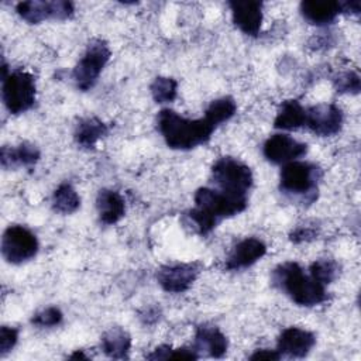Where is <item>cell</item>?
<instances>
[{
  "label": "cell",
  "mask_w": 361,
  "mask_h": 361,
  "mask_svg": "<svg viewBox=\"0 0 361 361\" xmlns=\"http://www.w3.org/2000/svg\"><path fill=\"white\" fill-rule=\"evenodd\" d=\"M306 124V109L298 100H285L274 120V126L281 130H298Z\"/></svg>",
  "instance_id": "obj_21"
},
{
  "label": "cell",
  "mask_w": 361,
  "mask_h": 361,
  "mask_svg": "<svg viewBox=\"0 0 361 361\" xmlns=\"http://www.w3.org/2000/svg\"><path fill=\"white\" fill-rule=\"evenodd\" d=\"M235 110H237V106H235L234 99L230 96H224V97L213 100L209 104V107L204 111V118L210 124L217 127L219 124L230 120L234 116Z\"/></svg>",
  "instance_id": "obj_24"
},
{
  "label": "cell",
  "mask_w": 361,
  "mask_h": 361,
  "mask_svg": "<svg viewBox=\"0 0 361 361\" xmlns=\"http://www.w3.org/2000/svg\"><path fill=\"white\" fill-rule=\"evenodd\" d=\"M18 340V331L14 327L3 326L0 329V354L6 355L16 345Z\"/></svg>",
  "instance_id": "obj_30"
},
{
  "label": "cell",
  "mask_w": 361,
  "mask_h": 361,
  "mask_svg": "<svg viewBox=\"0 0 361 361\" xmlns=\"http://www.w3.org/2000/svg\"><path fill=\"white\" fill-rule=\"evenodd\" d=\"M71 358H87V357H86L83 353H80V351H76L75 354H72V355H71Z\"/></svg>",
  "instance_id": "obj_35"
},
{
  "label": "cell",
  "mask_w": 361,
  "mask_h": 361,
  "mask_svg": "<svg viewBox=\"0 0 361 361\" xmlns=\"http://www.w3.org/2000/svg\"><path fill=\"white\" fill-rule=\"evenodd\" d=\"M233 21L247 35H257L262 24V3L259 1H230Z\"/></svg>",
  "instance_id": "obj_15"
},
{
  "label": "cell",
  "mask_w": 361,
  "mask_h": 361,
  "mask_svg": "<svg viewBox=\"0 0 361 361\" xmlns=\"http://www.w3.org/2000/svg\"><path fill=\"white\" fill-rule=\"evenodd\" d=\"M200 267L196 262L164 265L157 272L159 286L171 293H182L188 290L196 281Z\"/></svg>",
  "instance_id": "obj_11"
},
{
  "label": "cell",
  "mask_w": 361,
  "mask_h": 361,
  "mask_svg": "<svg viewBox=\"0 0 361 361\" xmlns=\"http://www.w3.org/2000/svg\"><path fill=\"white\" fill-rule=\"evenodd\" d=\"M307 151V145L295 140L288 134H274L271 135L262 147L264 157L272 164H288L296 161L298 158L303 157Z\"/></svg>",
  "instance_id": "obj_12"
},
{
  "label": "cell",
  "mask_w": 361,
  "mask_h": 361,
  "mask_svg": "<svg viewBox=\"0 0 361 361\" xmlns=\"http://www.w3.org/2000/svg\"><path fill=\"white\" fill-rule=\"evenodd\" d=\"M79 206H80V197L71 183L63 182L54 190L52 207L55 212L62 214H71L76 212Z\"/></svg>",
  "instance_id": "obj_23"
},
{
  "label": "cell",
  "mask_w": 361,
  "mask_h": 361,
  "mask_svg": "<svg viewBox=\"0 0 361 361\" xmlns=\"http://www.w3.org/2000/svg\"><path fill=\"white\" fill-rule=\"evenodd\" d=\"M158 131L168 147L173 149H190L206 142L214 126L203 118H186L171 109H162L157 117Z\"/></svg>",
  "instance_id": "obj_2"
},
{
  "label": "cell",
  "mask_w": 361,
  "mask_h": 361,
  "mask_svg": "<svg viewBox=\"0 0 361 361\" xmlns=\"http://www.w3.org/2000/svg\"><path fill=\"white\" fill-rule=\"evenodd\" d=\"M159 314H161V312L157 306H149V307L144 309V312L141 313L140 317L145 324H152L159 319Z\"/></svg>",
  "instance_id": "obj_33"
},
{
  "label": "cell",
  "mask_w": 361,
  "mask_h": 361,
  "mask_svg": "<svg viewBox=\"0 0 361 361\" xmlns=\"http://www.w3.org/2000/svg\"><path fill=\"white\" fill-rule=\"evenodd\" d=\"M320 176L322 171L314 164L292 161L282 166L279 175V188L289 196L305 197L307 202H313Z\"/></svg>",
  "instance_id": "obj_4"
},
{
  "label": "cell",
  "mask_w": 361,
  "mask_h": 361,
  "mask_svg": "<svg viewBox=\"0 0 361 361\" xmlns=\"http://www.w3.org/2000/svg\"><path fill=\"white\" fill-rule=\"evenodd\" d=\"M1 165L3 168H17V166H28L34 165L39 159V151L35 145L23 142L17 147L1 148Z\"/></svg>",
  "instance_id": "obj_20"
},
{
  "label": "cell",
  "mask_w": 361,
  "mask_h": 361,
  "mask_svg": "<svg viewBox=\"0 0 361 361\" xmlns=\"http://www.w3.org/2000/svg\"><path fill=\"white\" fill-rule=\"evenodd\" d=\"M18 16L30 24H39L47 18L65 20L69 18L75 8L71 1H21L16 6Z\"/></svg>",
  "instance_id": "obj_9"
},
{
  "label": "cell",
  "mask_w": 361,
  "mask_h": 361,
  "mask_svg": "<svg viewBox=\"0 0 361 361\" xmlns=\"http://www.w3.org/2000/svg\"><path fill=\"white\" fill-rule=\"evenodd\" d=\"M267 252V245L264 241L255 237H248L241 240L231 250L226 268L227 269H241L252 265L258 259H261Z\"/></svg>",
  "instance_id": "obj_16"
},
{
  "label": "cell",
  "mask_w": 361,
  "mask_h": 361,
  "mask_svg": "<svg viewBox=\"0 0 361 361\" xmlns=\"http://www.w3.org/2000/svg\"><path fill=\"white\" fill-rule=\"evenodd\" d=\"M281 355L276 350H268V348H261L257 350L254 354L250 355V360H267V361H274V360H279Z\"/></svg>",
  "instance_id": "obj_32"
},
{
  "label": "cell",
  "mask_w": 361,
  "mask_h": 361,
  "mask_svg": "<svg viewBox=\"0 0 361 361\" xmlns=\"http://www.w3.org/2000/svg\"><path fill=\"white\" fill-rule=\"evenodd\" d=\"M62 317L63 314L58 307L49 306L35 313L32 317V323L38 327H52V326H58L62 322Z\"/></svg>",
  "instance_id": "obj_29"
},
{
  "label": "cell",
  "mask_w": 361,
  "mask_h": 361,
  "mask_svg": "<svg viewBox=\"0 0 361 361\" xmlns=\"http://www.w3.org/2000/svg\"><path fill=\"white\" fill-rule=\"evenodd\" d=\"M106 134L107 126L96 117L82 118L75 128V140L83 148H93L96 142Z\"/></svg>",
  "instance_id": "obj_22"
},
{
  "label": "cell",
  "mask_w": 361,
  "mask_h": 361,
  "mask_svg": "<svg viewBox=\"0 0 361 361\" xmlns=\"http://www.w3.org/2000/svg\"><path fill=\"white\" fill-rule=\"evenodd\" d=\"M316 344V337L313 333L300 327H286L278 337L279 355H288L293 358H302L309 354V351Z\"/></svg>",
  "instance_id": "obj_13"
},
{
  "label": "cell",
  "mask_w": 361,
  "mask_h": 361,
  "mask_svg": "<svg viewBox=\"0 0 361 361\" xmlns=\"http://www.w3.org/2000/svg\"><path fill=\"white\" fill-rule=\"evenodd\" d=\"M247 207V197L233 196L213 188H200L195 193V207L185 213V226L193 233L207 234L220 220Z\"/></svg>",
  "instance_id": "obj_1"
},
{
  "label": "cell",
  "mask_w": 361,
  "mask_h": 361,
  "mask_svg": "<svg viewBox=\"0 0 361 361\" xmlns=\"http://www.w3.org/2000/svg\"><path fill=\"white\" fill-rule=\"evenodd\" d=\"M340 267L334 259L330 258H322L310 264L309 267V275L320 282L322 285H329L338 276Z\"/></svg>",
  "instance_id": "obj_25"
},
{
  "label": "cell",
  "mask_w": 361,
  "mask_h": 361,
  "mask_svg": "<svg viewBox=\"0 0 361 361\" xmlns=\"http://www.w3.org/2000/svg\"><path fill=\"white\" fill-rule=\"evenodd\" d=\"M312 133L320 137L334 135L341 130L343 111L333 103H322L306 109V124Z\"/></svg>",
  "instance_id": "obj_10"
},
{
  "label": "cell",
  "mask_w": 361,
  "mask_h": 361,
  "mask_svg": "<svg viewBox=\"0 0 361 361\" xmlns=\"http://www.w3.org/2000/svg\"><path fill=\"white\" fill-rule=\"evenodd\" d=\"M314 235H316V230L313 227L300 226L290 234V240L293 243H303V241H309V240L314 238Z\"/></svg>",
  "instance_id": "obj_31"
},
{
  "label": "cell",
  "mask_w": 361,
  "mask_h": 361,
  "mask_svg": "<svg viewBox=\"0 0 361 361\" xmlns=\"http://www.w3.org/2000/svg\"><path fill=\"white\" fill-rule=\"evenodd\" d=\"M197 355L204 354L207 357L220 358L227 353L228 341L221 330L216 326L200 324L196 327L195 343L192 347Z\"/></svg>",
  "instance_id": "obj_14"
},
{
  "label": "cell",
  "mask_w": 361,
  "mask_h": 361,
  "mask_svg": "<svg viewBox=\"0 0 361 361\" xmlns=\"http://www.w3.org/2000/svg\"><path fill=\"white\" fill-rule=\"evenodd\" d=\"M340 7H341V13H351V14L360 13V1L358 0L340 3Z\"/></svg>",
  "instance_id": "obj_34"
},
{
  "label": "cell",
  "mask_w": 361,
  "mask_h": 361,
  "mask_svg": "<svg viewBox=\"0 0 361 361\" xmlns=\"http://www.w3.org/2000/svg\"><path fill=\"white\" fill-rule=\"evenodd\" d=\"M38 251V240L35 234L18 224L8 226L1 238V254L7 262L23 264Z\"/></svg>",
  "instance_id": "obj_8"
},
{
  "label": "cell",
  "mask_w": 361,
  "mask_h": 361,
  "mask_svg": "<svg viewBox=\"0 0 361 361\" xmlns=\"http://www.w3.org/2000/svg\"><path fill=\"white\" fill-rule=\"evenodd\" d=\"M272 283L299 306H316L327 300L324 285L305 274L298 262H283L272 271Z\"/></svg>",
  "instance_id": "obj_3"
},
{
  "label": "cell",
  "mask_w": 361,
  "mask_h": 361,
  "mask_svg": "<svg viewBox=\"0 0 361 361\" xmlns=\"http://www.w3.org/2000/svg\"><path fill=\"white\" fill-rule=\"evenodd\" d=\"M1 97L11 114L27 111L35 102L34 76L21 69L7 72L6 65H3Z\"/></svg>",
  "instance_id": "obj_5"
},
{
  "label": "cell",
  "mask_w": 361,
  "mask_h": 361,
  "mask_svg": "<svg viewBox=\"0 0 361 361\" xmlns=\"http://www.w3.org/2000/svg\"><path fill=\"white\" fill-rule=\"evenodd\" d=\"M333 83H334L336 90L341 92V93H358L360 92V76H358V73H355L353 71L338 73L333 79Z\"/></svg>",
  "instance_id": "obj_28"
},
{
  "label": "cell",
  "mask_w": 361,
  "mask_h": 361,
  "mask_svg": "<svg viewBox=\"0 0 361 361\" xmlns=\"http://www.w3.org/2000/svg\"><path fill=\"white\" fill-rule=\"evenodd\" d=\"M178 93V83L168 76H158L151 83V94L157 103H171Z\"/></svg>",
  "instance_id": "obj_26"
},
{
  "label": "cell",
  "mask_w": 361,
  "mask_h": 361,
  "mask_svg": "<svg viewBox=\"0 0 361 361\" xmlns=\"http://www.w3.org/2000/svg\"><path fill=\"white\" fill-rule=\"evenodd\" d=\"M300 13L310 24L326 25L336 20L341 13V7L338 1L309 0L300 3Z\"/></svg>",
  "instance_id": "obj_17"
},
{
  "label": "cell",
  "mask_w": 361,
  "mask_h": 361,
  "mask_svg": "<svg viewBox=\"0 0 361 361\" xmlns=\"http://www.w3.org/2000/svg\"><path fill=\"white\" fill-rule=\"evenodd\" d=\"M110 58V49L103 39H93L86 47L83 56L79 59L72 72V79L78 89L89 90L94 86Z\"/></svg>",
  "instance_id": "obj_7"
},
{
  "label": "cell",
  "mask_w": 361,
  "mask_h": 361,
  "mask_svg": "<svg viewBox=\"0 0 361 361\" xmlns=\"http://www.w3.org/2000/svg\"><path fill=\"white\" fill-rule=\"evenodd\" d=\"M199 355L193 348H172L171 345H159L155 350H152L151 354L147 355L149 360H166V358H197Z\"/></svg>",
  "instance_id": "obj_27"
},
{
  "label": "cell",
  "mask_w": 361,
  "mask_h": 361,
  "mask_svg": "<svg viewBox=\"0 0 361 361\" xmlns=\"http://www.w3.org/2000/svg\"><path fill=\"white\" fill-rule=\"evenodd\" d=\"M212 179L217 186L216 189L233 196L247 197L252 185V172L244 162L231 157H221L212 166Z\"/></svg>",
  "instance_id": "obj_6"
},
{
  "label": "cell",
  "mask_w": 361,
  "mask_h": 361,
  "mask_svg": "<svg viewBox=\"0 0 361 361\" xmlns=\"http://www.w3.org/2000/svg\"><path fill=\"white\" fill-rule=\"evenodd\" d=\"M130 348H131V337L124 329L116 326V327H110L107 331L103 333L102 350L107 357L116 358V360L127 358Z\"/></svg>",
  "instance_id": "obj_19"
},
{
  "label": "cell",
  "mask_w": 361,
  "mask_h": 361,
  "mask_svg": "<svg viewBox=\"0 0 361 361\" xmlns=\"http://www.w3.org/2000/svg\"><path fill=\"white\" fill-rule=\"evenodd\" d=\"M96 207L100 221L104 224L117 223L126 213V204L121 195L111 189H102L96 197Z\"/></svg>",
  "instance_id": "obj_18"
}]
</instances>
